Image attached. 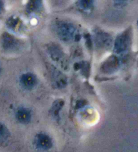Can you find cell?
Masks as SVG:
<instances>
[{
	"mask_svg": "<svg viewBox=\"0 0 138 152\" xmlns=\"http://www.w3.org/2000/svg\"><path fill=\"white\" fill-rule=\"evenodd\" d=\"M1 45L6 50H16L19 47V41L8 33H4L1 37Z\"/></svg>",
	"mask_w": 138,
	"mask_h": 152,
	"instance_id": "6da1fadb",
	"label": "cell"
},
{
	"mask_svg": "<svg viewBox=\"0 0 138 152\" xmlns=\"http://www.w3.org/2000/svg\"><path fill=\"white\" fill-rule=\"evenodd\" d=\"M58 35L63 40H70L74 33L73 27L70 24H59L57 28Z\"/></svg>",
	"mask_w": 138,
	"mask_h": 152,
	"instance_id": "7a4b0ae2",
	"label": "cell"
},
{
	"mask_svg": "<svg viewBox=\"0 0 138 152\" xmlns=\"http://www.w3.org/2000/svg\"><path fill=\"white\" fill-rule=\"evenodd\" d=\"M130 41V36L128 32H125L119 36L116 40L115 50L117 53H123L127 49Z\"/></svg>",
	"mask_w": 138,
	"mask_h": 152,
	"instance_id": "3957f363",
	"label": "cell"
},
{
	"mask_svg": "<svg viewBox=\"0 0 138 152\" xmlns=\"http://www.w3.org/2000/svg\"><path fill=\"white\" fill-rule=\"evenodd\" d=\"M35 144L40 149H48L53 145L51 139L45 134H39L35 138Z\"/></svg>",
	"mask_w": 138,
	"mask_h": 152,
	"instance_id": "277c9868",
	"label": "cell"
},
{
	"mask_svg": "<svg viewBox=\"0 0 138 152\" xmlns=\"http://www.w3.org/2000/svg\"><path fill=\"white\" fill-rule=\"evenodd\" d=\"M20 83L26 89H31L37 84V78L32 73H26L20 77Z\"/></svg>",
	"mask_w": 138,
	"mask_h": 152,
	"instance_id": "5b68a950",
	"label": "cell"
},
{
	"mask_svg": "<svg viewBox=\"0 0 138 152\" xmlns=\"http://www.w3.org/2000/svg\"><path fill=\"white\" fill-rule=\"evenodd\" d=\"M16 118L19 122L21 123L26 124L29 123L30 119H31V114L26 108H21L17 111Z\"/></svg>",
	"mask_w": 138,
	"mask_h": 152,
	"instance_id": "8992f818",
	"label": "cell"
},
{
	"mask_svg": "<svg viewBox=\"0 0 138 152\" xmlns=\"http://www.w3.org/2000/svg\"><path fill=\"white\" fill-rule=\"evenodd\" d=\"M7 26L10 29L14 31H18L21 30L22 28V22L19 18L16 17H11L7 21Z\"/></svg>",
	"mask_w": 138,
	"mask_h": 152,
	"instance_id": "52a82bcc",
	"label": "cell"
},
{
	"mask_svg": "<svg viewBox=\"0 0 138 152\" xmlns=\"http://www.w3.org/2000/svg\"><path fill=\"white\" fill-rule=\"evenodd\" d=\"M10 135L8 129L4 124L0 123V142H5Z\"/></svg>",
	"mask_w": 138,
	"mask_h": 152,
	"instance_id": "ba28073f",
	"label": "cell"
},
{
	"mask_svg": "<svg viewBox=\"0 0 138 152\" xmlns=\"http://www.w3.org/2000/svg\"><path fill=\"white\" fill-rule=\"evenodd\" d=\"M80 4L81 7V8L84 9H88L90 8L92 6L91 1H80Z\"/></svg>",
	"mask_w": 138,
	"mask_h": 152,
	"instance_id": "9c48e42d",
	"label": "cell"
},
{
	"mask_svg": "<svg viewBox=\"0 0 138 152\" xmlns=\"http://www.w3.org/2000/svg\"><path fill=\"white\" fill-rule=\"evenodd\" d=\"M3 7H4V4H3V2L0 1V12L1 11L2 9H3Z\"/></svg>",
	"mask_w": 138,
	"mask_h": 152,
	"instance_id": "30bf717a",
	"label": "cell"
},
{
	"mask_svg": "<svg viewBox=\"0 0 138 152\" xmlns=\"http://www.w3.org/2000/svg\"><path fill=\"white\" fill-rule=\"evenodd\" d=\"M0 73H1V67H0Z\"/></svg>",
	"mask_w": 138,
	"mask_h": 152,
	"instance_id": "8fae6325",
	"label": "cell"
},
{
	"mask_svg": "<svg viewBox=\"0 0 138 152\" xmlns=\"http://www.w3.org/2000/svg\"><path fill=\"white\" fill-rule=\"evenodd\" d=\"M137 24H138V22H137Z\"/></svg>",
	"mask_w": 138,
	"mask_h": 152,
	"instance_id": "7c38bea8",
	"label": "cell"
}]
</instances>
